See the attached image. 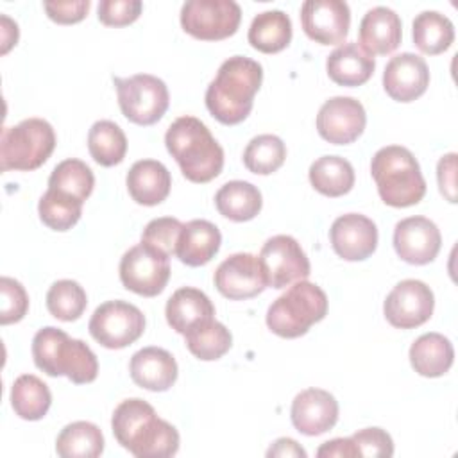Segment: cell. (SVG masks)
<instances>
[{
	"label": "cell",
	"mask_w": 458,
	"mask_h": 458,
	"mask_svg": "<svg viewBox=\"0 0 458 458\" xmlns=\"http://www.w3.org/2000/svg\"><path fill=\"white\" fill-rule=\"evenodd\" d=\"M111 428L116 442L138 458H165L179 451L177 429L143 399L122 401L113 411Z\"/></svg>",
	"instance_id": "obj_1"
},
{
	"label": "cell",
	"mask_w": 458,
	"mask_h": 458,
	"mask_svg": "<svg viewBox=\"0 0 458 458\" xmlns=\"http://www.w3.org/2000/svg\"><path fill=\"white\" fill-rule=\"evenodd\" d=\"M263 82V68L245 55L225 59L206 89V107L224 125L243 122L252 111L254 95Z\"/></svg>",
	"instance_id": "obj_2"
},
{
	"label": "cell",
	"mask_w": 458,
	"mask_h": 458,
	"mask_svg": "<svg viewBox=\"0 0 458 458\" xmlns=\"http://www.w3.org/2000/svg\"><path fill=\"white\" fill-rule=\"evenodd\" d=\"M165 145L191 182H209L224 168V148L195 116H179L172 122Z\"/></svg>",
	"instance_id": "obj_3"
},
{
	"label": "cell",
	"mask_w": 458,
	"mask_h": 458,
	"mask_svg": "<svg viewBox=\"0 0 458 458\" xmlns=\"http://www.w3.org/2000/svg\"><path fill=\"white\" fill-rule=\"evenodd\" d=\"M381 200L392 208H408L422 200L426 181L415 156L401 145L379 148L370 161Z\"/></svg>",
	"instance_id": "obj_4"
},
{
	"label": "cell",
	"mask_w": 458,
	"mask_h": 458,
	"mask_svg": "<svg viewBox=\"0 0 458 458\" xmlns=\"http://www.w3.org/2000/svg\"><path fill=\"white\" fill-rule=\"evenodd\" d=\"M327 313L326 292L306 279L292 283L267 311L268 329L281 338H299Z\"/></svg>",
	"instance_id": "obj_5"
},
{
	"label": "cell",
	"mask_w": 458,
	"mask_h": 458,
	"mask_svg": "<svg viewBox=\"0 0 458 458\" xmlns=\"http://www.w3.org/2000/svg\"><path fill=\"white\" fill-rule=\"evenodd\" d=\"M55 132L43 118H27L13 127H4L0 138L2 172L39 168L54 152Z\"/></svg>",
	"instance_id": "obj_6"
},
{
	"label": "cell",
	"mask_w": 458,
	"mask_h": 458,
	"mask_svg": "<svg viewBox=\"0 0 458 458\" xmlns=\"http://www.w3.org/2000/svg\"><path fill=\"white\" fill-rule=\"evenodd\" d=\"M122 114L138 125H152L168 109L166 84L150 73H136L125 79L113 77Z\"/></svg>",
	"instance_id": "obj_7"
},
{
	"label": "cell",
	"mask_w": 458,
	"mask_h": 458,
	"mask_svg": "<svg viewBox=\"0 0 458 458\" xmlns=\"http://www.w3.org/2000/svg\"><path fill=\"white\" fill-rule=\"evenodd\" d=\"M170 279V256L163 250L140 242L120 259L122 284L143 297L159 295Z\"/></svg>",
	"instance_id": "obj_8"
},
{
	"label": "cell",
	"mask_w": 458,
	"mask_h": 458,
	"mask_svg": "<svg viewBox=\"0 0 458 458\" xmlns=\"http://www.w3.org/2000/svg\"><path fill=\"white\" fill-rule=\"evenodd\" d=\"M242 21V9L234 0H188L181 7V27L202 41L233 36Z\"/></svg>",
	"instance_id": "obj_9"
},
{
	"label": "cell",
	"mask_w": 458,
	"mask_h": 458,
	"mask_svg": "<svg viewBox=\"0 0 458 458\" xmlns=\"http://www.w3.org/2000/svg\"><path fill=\"white\" fill-rule=\"evenodd\" d=\"M89 335L106 349H123L145 331V315L127 301L100 304L88 324Z\"/></svg>",
	"instance_id": "obj_10"
},
{
	"label": "cell",
	"mask_w": 458,
	"mask_h": 458,
	"mask_svg": "<svg viewBox=\"0 0 458 458\" xmlns=\"http://www.w3.org/2000/svg\"><path fill=\"white\" fill-rule=\"evenodd\" d=\"M267 272L270 288H286L295 281L310 276V259L301 243L288 234H276L268 238L258 256Z\"/></svg>",
	"instance_id": "obj_11"
},
{
	"label": "cell",
	"mask_w": 458,
	"mask_h": 458,
	"mask_svg": "<svg viewBox=\"0 0 458 458\" xmlns=\"http://www.w3.org/2000/svg\"><path fill=\"white\" fill-rule=\"evenodd\" d=\"M433 308L435 297L431 288L419 279H404L386 295L383 313L390 326L413 329L431 318Z\"/></svg>",
	"instance_id": "obj_12"
},
{
	"label": "cell",
	"mask_w": 458,
	"mask_h": 458,
	"mask_svg": "<svg viewBox=\"0 0 458 458\" xmlns=\"http://www.w3.org/2000/svg\"><path fill=\"white\" fill-rule=\"evenodd\" d=\"M215 286L231 301L250 299L268 286L267 272L258 256L236 252L225 258L215 270Z\"/></svg>",
	"instance_id": "obj_13"
},
{
	"label": "cell",
	"mask_w": 458,
	"mask_h": 458,
	"mask_svg": "<svg viewBox=\"0 0 458 458\" xmlns=\"http://www.w3.org/2000/svg\"><path fill=\"white\" fill-rule=\"evenodd\" d=\"M365 125V107L352 97H333L320 106L317 114L318 134L333 145H347L356 141Z\"/></svg>",
	"instance_id": "obj_14"
},
{
	"label": "cell",
	"mask_w": 458,
	"mask_h": 458,
	"mask_svg": "<svg viewBox=\"0 0 458 458\" xmlns=\"http://www.w3.org/2000/svg\"><path fill=\"white\" fill-rule=\"evenodd\" d=\"M301 25L315 43L338 45L349 34V5L344 0H306L301 7Z\"/></svg>",
	"instance_id": "obj_15"
},
{
	"label": "cell",
	"mask_w": 458,
	"mask_h": 458,
	"mask_svg": "<svg viewBox=\"0 0 458 458\" xmlns=\"http://www.w3.org/2000/svg\"><path fill=\"white\" fill-rule=\"evenodd\" d=\"M442 245L437 224L426 216H408L395 224L394 249L410 265L431 263Z\"/></svg>",
	"instance_id": "obj_16"
},
{
	"label": "cell",
	"mask_w": 458,
	"mask_h": 458,
	"mask_svg": "<svg viewBox=\"0 0 458 458\" xmlns=\"http://www.w3.org/2000/svg\"><path fill=\"white\" fill-rule=\"evenodd\" d=\"M329 240L340 258L345 261H361L377 247V227L361 213H347L331 224Z\"/></svg>",
	"instance_id": "obj_17"
},
{
	"label": "cell",
	"mask_w": 458,
	"mask_h": 458,
	"mask_svg": "<svg viewBox=\"0 0 458 458\" xmlns=\"http://www.w3.org/2000/svg\"><path fill=\"white\" fill-rule=\"evenodd\" d=\"M429 70L426 61L411 52L394 55L383 72V88L397 102H411L426 93Z\"/></svg>",
	"instance_id": "obj_18"
},
{
	"label": "cell",
	"mask_w": 458,
	"mask_h": 458,
	"mask_svg": "<svg viewBox=\"0 0 458 458\" xmlns=\"http://www.w3.org/2000/svg\"><path fill=\"white\" fill-rule=\"evenodd\" d=\"M290 417L299 433L317 437L336 424L338 403L327 390L306 388L293 397Z\"/></svg>",
	"instance_id": "obj_19"
},
{
	"label": "cell",
	"mask_w": 458,
	"mask_h": 458,
	"mask_svg": "<svg viewBox=\"0 0 458 458\" xmlns=\"http://www.w3.org/2000/svg\"><path fill=\"white\" fill-rule=\"evenodd\" d=\"M132 381L150 392H165L177 379L175 358L161 347H143L132 354L129 363Z\"/></svg>",
	"instance_id": "obj_20"
},
{
	"label": "cell",
	"mask_w": 458,
	"mask_h": 458,
	"mask_svg": "<svg viewBox=\"0 0 458 458\" xmlns=\"http://www.w3.org/2000/svg\"><path fill=\"white\" fill-rule=\"evenodd\" d=\"M165 315L174 331L186 335L193 327L215 318V306L202 290L182 286L166 301Z\"/></svg>",
	"instance_id": "obj_21"
},
{
	"label": "cell",
	"mask_w": 458,
	"mask_h": 458,
	"mask_svg": "<svg viewBox=\"0 0 458 458\" xmlns=\"http://www.w3.org/2000/svg\"><path fill=\"white\" fill-rule=\"evenodd\" d=\"M374 68V55L354 41L342 43L326 59V70L329 79L338 86L347 88L365 84L372 77Z\"/></svg>",
	"instance_id": "obj_22"
},
{
	"label": "cell",
	"mask_w": 458,
	"mask_h": 458,
	"mask_svg": "<svg viewBox=\"0 0 458 458\" xmlns=\"http://www.w3.org/2000/svg\"><path fill=\"white\" fill-rule=\"evenodd\" d=\"M401 18L388 7H372L360 21V45L372 55L394 52L401 43Z\"/></svg>",
	"instance_id": "obj_23"
},
{
	"label": "cell",
	"mask_w": 458,
	"mask_h": 458,
	"mask_svg": "<svg viewBox=\"0 0 458 458\" xmlns=\"http://www.w3.org/2000/svg\"><path fill=\"white\" fill-rule=\"evenodd\" d=\"M125 182L134 202L141 206H156L168 197L172 177L161 161L140 159L129 168Z\"/></svg>",
	"instance_id": "obj_24"
},
{
	"label": "cell",
	"mask_w": 458,
	"mask_h": 458,
	"mask_svg": "<svg viewBox=\"0 0 458 458\" xmlns=\"http://www.w3.org/2000/svg\"><path fill=\"white\" fill-rule=\"evenodd\" d=\"M220 243L222 234L218 227L209 220L195 218L184 224L175 247V256L188 267H202L215 258Z\"/></svg>",
	"instance_id": "obj_25"
},
{
	"label": "cell",
	"mask_w": 458,
	"mask_h": 458,
	"mask_svg": "<svg viewBox=\"0 0 458 458\" xmlns=\"http://www.w3.org/2000/svg\"><path fill=\"white\" fill-rule=\"evenodd\" d=\"M98 361L89 345L82 340L64 335L57 345L52 377L66 376L75 385L91 383L97 379Z\"/></svg>",
	"instance_id": "obj_26"
},
{
	"label": "cell",
	"mask_w": 458,
	"mask_h": 458,
	"mask_svg": "<svg viewBox=\"0 0 458 458\" xmlns=\"http://www.w3.org/2000/svg\"><path fill=\"white\" fill-rule=\"evenodd\" d=\"M453 360V344L440 333H424L410 347V363L424 377L444 376L451 369Z\"/></svg>",
	"instance_id": "obj_27"
},
{
	"label": "cell",
	"mask_w": 458,
	"mask_h": 458,
	"mask_svg": "<svg viewBox=\"0 0 458 458\" xmlns=\"http://www.w3.org/2000/svg\"><path fill=\"white\" fill-rule=\"evenodd\" d=\"M247 39L252 48L263 54H276L292 41L290 16L279 9L263 11L250 21Z\"/></svg>",
	"instance_id": "obj_28"
},
{
	"label": "cell",
	"mask_w": 458,
	"mask_h": 458,
	"mask_svg": "<svg viewBox=\"0 0 458 458\" xmlns=\"http://www.w3.org/2000/svg\"><path fill=\"white\" fill-rule=\"evenodd\" d=\"M218 213L233 222L252 220L263 206L261 191L247 181H229L215 195Z\"/></svg>",
	"instance_id": "obj_29"
},
{
	"label": "cell",
	"mask_w": 458,
	"mask_h": 458,
	"mask_svg": "<svg viewBox=\"0 0 458 458\" xmlns=\"http://www.w3.org/2000/svg\"><path fill=\"white\" fill-rule=\"evenodd\" d=\"M311 186L326 197H342L354 186V168L340 156H322L310 166Z\"/></svg>",
	"instance_id": "obj_30"
},
{
	"label": "cell",
	"mask_w": 458,
	"mask_h": 458,
	"mask_svg": "<svg viewBox=\"0 0 458 458\" xmlns=\"http://www.w3.org/2000/svg\"><path fill=\"white\" fill-rule=\"evenodd\" d=\"M52 404V394L38 376L21 374L11 386V406L23 420H39Z\"/></svg>",
	"instance_id": "obj_31"
},
{
	"label": "cell",
	"mask_w": 458,
	"mask_h": 458,
	"mask_svg": "<svg viewBox=\"0 0 458 458\" xmlns=\"http://www.w3.org/2000/svg\"><path fill=\"white\" fill-rule=\"evenodd\" d=\"M55 451L63 458H97L104 451V435L88 420L66 424L57 435Z\"/></svg>",
	"instance_id": "obj_32"
},
{
	"label": "cell",
	"mask_w": 458,
	"mask_h": 458,
	"mask_svg": "<svg viewBox=\"0 0 458 458\" xmlns=\"http://www.w3.org/2000/svg\"><path fill=\"white\" fill-rule=\"evenodd\" d=\"M454 41L453 21L438 11H422L413 20V43L428 55L445 52Z\"/></svg>",
	"instance_id": "obj_33"
},
{
	"label": "cell",
	"mask_w": 458,
	"mask_h": 458,
	"mask_svg": "<svg viewBox=\"0 0 458 458\" xmlns=\"http://www.w3.org/2000/svg\"><path fill=\"white\" fill-rule=\"evenodd\" d=\"M88 150L100 166H114L127 152L125 132L111 120H98L88 132Z\"/></svg>",
	"instance_id": "obj_34"
},
{
	"label": "cell",
	"mask_w": 458,
	"mask_h": 458,
	"mask_svg": "<svg viewBox=\"0 0 458 458\" xmlns=\"http://www.w3.org/2000/svg\"><path fill=\"white\" fill-rule=\"evenodd\" d=\"M184 340L188 351L202 361H213L222 358L233 345L231 331L215 318L188 331L184 335Z\"/></svg>",
	"instance_id": "obj_35"
},
{
	"label": "cell",
	"mask_w": 458,
	"mask_h": 458,
	"mask_svg": "<svg viewBox=\"0 0 458 458\" xmlns=\"http://www.w3.org/2000/svg\"><path fill=\"white\" fill-rule=\"evenodd\" d=\"M95 186V175L91 168L75 157L57 163L48 177V188L68 197L84 202Z\"/></svg>",
	"instance_id": "obj_36"
},
{
	"label": "cell",
	"mask_w": 458,
	"mask_h": 458,
	"mask_svg": "<svg viewBox=\"0 0 458 458\" xmlns=\"http://www.w3.org/2000/svg\"><path fill=\"white\" fill-rule=\"evenodd\" d=\"M286 159V147L276 134L254 136L243 150V165L256 175H268L281 168Z\"/></svg>",
	"instance_id": "obj_37"
},
{
	"label": "cell",
	"mask_w": 458,
	"mask_h": 458,
	"mask_svg": "<svg viewBox=\"0 0 458 458\" xmlns=\"http://www.w3.org/2000/svg\"><path fill=\"white\" fill-rule=\"evenodd\" d=\"M82 204L84 202L73 197L48 188L39 199L38 213L47 227L54 231H68L79 222L82 215Z\"/></svg>",
	"instance_id": "obj_38"
},
{
	"label": "cell",
	"mask_w": 458,
	"mask_h": 458,
	"mask_svg": "<svg viewBox=\"0 0 458 458\" xmlns=\"http://www.w3.org/2000/svg\"><path fill=\"white\" fill-rule=\"evenodd\" d=\"M86 306V292L77 281L59 279L47 292V308L50 315L63 322L77 320L84 313Z\"/></svg>",
	"instance_id": "obj_39"
},
{
	"label": "cell",
	"mask_w": 458,
	"mask_h": 458,
	"mask_svg": "<svg viewBox=\"0 0 458 458\" xmlns=\"http://www.w3.org/2000/svg\"><path fill=\"white\" fill-rule=\"evenodd\" d=\"M182 227L184 224L172 216L154 218L145 225L141 233V242L163 250L168 256H174Z\"/></svg>",
	"instance_id": "obj_40"
},
{
	"label": "cell",
	"mask_w": 458,
	"mask_h": 458,
	"mask_svg": "<svg viewBox=\"0 0 458 458\" xmlns=\"http://www.w3.org/2000/svg\"><path fill=\"white\" fill-rule=\"evenodd\" d=\"M0 324L20 322L29 310V295L20 281L13 277H0Z\"/></svg>",
	"instance_id": "obj_41"
},
{
	"label": "cell",
	"mask_w": 458,
	"mask_h": 458,
	"mask_svg": "<svg viewBox=\"0 0 458 458\" xmlns=\"http://www.w3.org/2000/svg\"><path fill=\"white\" fill-rule=\"evenodd\" d=\"M143 4L140 0H102L98 4V20L107 27H123L138 20Z\"/></svg>",
	"instance_id": "obj_42"
},
{
	"label": "cell",
	"mask_w": 458,
	"mask_h": 458,
	"mask_svg": "<svg viewBox=\"0 0 458 458\" xmlns=\"http://www.w3.org/2000/svg\"><path fill=\"white\" fill-rule=\"evenodd\" d=\"M358 456H392L394 442L392 437L381 428H365L351 437Z\"/></svg>",
	"instance_id": "obj_43"
},
{
	"label": "cell",
	"mask_w": 458,
	"mask_h": 458,
	"mask_svg": "<svg viewBox=\"0 0 458 458\" xmlns=\"http://www.w3.org/2000/svg\"><path fill=\"white\" fill-rule=\"evenodd\" d=\"M89 0H68V2H45L47 16L61 25L81 21L89 11Z\"/></svg>",
	"instance_id": "obj_44"
},
{
	"label": "cell",
	"mask_w": 458,
	"mask_h": 458,
	"mask_svg": "<svg viewBox=\"0 0 458 458\" xmlns=\"http://www.w3.org/2000/svg\"><path fill=\"white\" fill-rule=\"evenodd\" d=\"M437 179L440 193L449 200L456 202V154H445L437 165Z\"/></svg>",
	"instance_id": "obj_45"
},
{
	"label": "cell",
	"mask_w": 458,
	"mask_h": 458,
	"mask_svg": "<svg viewBox=\"0 0 458 458\" xmlns=\"http://www.w3.org/2000/svg\"><path fill=\"white\" fill-rule=\"evenodd\" d=\"M317 456L318 458H333V456H338V458H354L358 456V451L349 438H333L329 442H324L318 449H317Z\"/></svg>",
	"instance_id": "obj_46"
},
{
	"label": "cell",
	"mask_w": 458,
	"mask_h": 458,
	"mask_svg": "<svg viewBox=\"0 0 458 458\" xmlns=\"http://www.w3.org/2000/svg\"><path fill=\"white\" fill-rule=\"evenodd\" d=\"M267 456H281V458H284V456H302V458H306L308 454H306V451L293 440V438H277L270 447H268V451H267Z\"/></svg>",
	"instance_id": "obj_47"
},
{
	"label": "cell",
	"mask_w": 458,
	"mask_h": 458,
	"mask_svg": "<svg viewBox=\"0 0 458 458\" xmlns=\"http://www.w3.org/2000/svg\"><path fill=\"white\" fill-rule=\"evenodd\" d=\"M0 20H2V54H7V50L18 41V25L4 14Z\"/></svg>",
	"instance_id": "obj_48"
}]
</instances>
